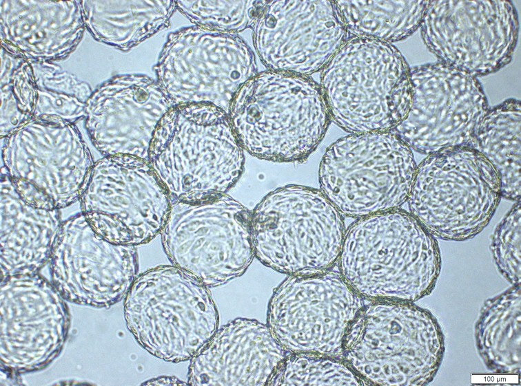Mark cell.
<instances>
[{
    "mask_svg": "<svg viewBox=\"0 0 521 386\" xmlns=\"http://www.w3.org/2000/svg\"><path fill=\"white\" fill-rule=\"evenodd\" d=\"M207 287L174 265L147 270L127 292L128 328L145 349L161 359L178 363L192 358L218 324Z\"/></svg>",
    "mask_w": 521,
    "mask_h": 386,
    "instance_id": "7a4b0ae2",
    "label": "cell"
},
{
    "mask_svg": "<svg viewBox=\"0 0 521 386\" xmlns=\"http://www.w3.org/2000/svg\"><path fill=\"white\" fill-rule=\"evenodd\" d=\"M520 213V200L500 222L494 235L497 259L509 268L519 266Z\"/></svg>",
    "mask_w": 521,
    "mask_h": 386,
    "instance_id": "44dd1931",
    "label": "cell"
},
{
    "mask_svg": "<svg viewBox=\"0 0 521 386\" xmlns=\"http://www.w3.org/2000/svg\"><path fill=\"white\" fill-rule=\"evenodd\" d=\"M50 261L55 280L112 279L130 289L137 270L134 246L110 243L92 229L81 212L63 221Z\"/></svg>",
    "mask_w": 521,
    "mask_h": 386,
    "instance_id": "2e32d148",
    "label": "cell"
},
{
    "mask_svg": "<svg viewBox=\"0 0 521 386\" xmlns=\"http://www.w3.org/2000/svg\"><path fill=\"white\" fill-rule=\"evenodd\" d=\"M428 0L354 2V25L363 37L405 39L420 28Z\"/></svg>",
    "mask_w": 521,
    "mask_h": 386,
    "instance_id": "d6986e66",
    "label": "cell"
},
{
    "mask_svg": "<svg viewBox=\"0 0 521 386\" xmlns=\"http://www.w3.org/2000/svg\"><path fill=\"white\" fill-rule=\"evenodd\" d=\"M342 276L358 293L398 292L409 274H429L438 254L428 230L399 208L360 217L345 233L339 256Z\"/></svg>",
    "mask_w": 521,
    "mask_h": 386,
    "instance_id": "ba28073f",
    "label": "cell"
},
{
    "mask_svg": "<svg viewBox=\"0 0 521 386\" xmlns=\"http://www.w3.org/2000/svg\"><path fill=\"white\" fill-rule=\"evenodd\" d=\"M361 309L358 293L342 275L327 270L296 274L274 292L268 327L287 350L340 358Z\"/></svg>",
    "mask_w": 521,
    "mask_h": 386,
    "instance_id": "30bf717a",
    "label": "cell"
},
{
    "mask_svg": "<svg viewBox=\"0 0 521 386\" xmlns=\"http://www.w3.org/2000/svg\"><path fill=\"white\" fill-rule=\"evenodd\" d=\"M269 328L236 319L216 331L192 358V385H270L287 356Z\"/></svg>",
    "mask_w": 521,
    "mask_h": 386,
    "instance_id": "9a60e30c",
    "label": "cell"
},
{
    "mask_svg": "<svg viewBox=\"0 0 521 386\" xmlns=\"http://www.w3.org/2000/svg\"><path fill=\"white\" fill-rule=\"evenodd\" d=\"M171 263L206 286L246 270L254 256L252 213L226 193H196L172 202L161 233Z\"/></svg>",
    "mask_w": 521,
    "mask_h": 386,
    "instance_id": "6da1fadb",
    "label": "cell"
},
{
    "mask_svg": "<svg viewBox=\"0 0 521 386\" xmlns=\"http://www.w3.org/2000/svg\"><path fill=\"white\" fill-rule=\"evenodd\" d=\"M1 171V267L8 277L32 275L50 257L60 211L29 204Z\"/></svg>",
    "mask_w": 521,
    "mask_h": 386,
    "instance_id": "e0dca14e",
    "label": "cell"
},
{
    "mask_svg": "<svg viewBox=\"0 0 521 386\" xmlns=\"http://www.w3.org/2000/svg\"><path fill=\"white\" fill-rule=\"evenodd\" d=\"M411 78L409 111L392 132L426 155L472 147L477 127L489 108L477 78L438 62L411 67Z\"/></svg>",
    "mask_w": 521,
    "mask_h": 386,
    "instance_id": "7c38bea8",
    "label": "cell"
},
{
    "mask_svg": "<svg viewBox=\"0 0 521 386\" xmlns=\"http://www.w3.org/2000/svg\"><path fill=\"white\" fill-rule=\"evenodd\" d=\"M420 28L439 62L477 78L510 63L519 21L511 1L428 0Z\"/></svg>",
    "mask_w": 521,
    "mask_h": 386,
    "instance_id": "8fae6325",
    "label": "cell"
},
{
    "mask_svg": "<svg viewBox=\"0 0 521 386\" xmlns=\"http://www.w3.org/2000/svg\"><path fill=\"white\" fill-rule=\"evenodd\" d=\"M3 171L29 204L60 210L79 200L94 164L73 126L37 120L20 127L3 149Z\"/></svg>",
    "mask_w": 521,
    "mask_h": 386,
    "instance_id": "9c48e42d",
    "label": "cell"
},
{
    "mask_svg": "<svg viewBox=\"0 0 521 386\" xmlns=\"http://www.w3.org/2000/svg\"><path fill=\"white\" fill-rule=\"evenodd\" d=\"M502 197L493 164L474 147L462 146L427 155L416 167L407 201L427 230L464 239L488 224Z\"/></svg>",
    "mask_w": 521,
    "mask_h": 386,
    "instance_id": "277c9868",
    "label": "cell"
},
{
    "mask_svg": "<svg viewBox=\"0 0 521 386\" xmlns=\"http://www.w3.org/2000/svg\"><path fill=\"white\" fill-rule=\"evenodd\" d=\"M353 57L354 71L336 67L354 81V105L338 123L356 134L392 131L411 105V67L391 43L373 38L356 41Z\"/></svg>",
    "mask_w": 521,
    "mask_h": 386,
    "instance_id": "4fadbf2b",
    "label": "cell"
},
{
    "mask_svg": "<svg viewBox=\"0 0 521 386\" xmlns=\"http://www.w3.org/2000/svg\"><path fill=\"white\" fill-rule=\"evenodd\" d=\"M79 201L96 234L130 246L147 243L161 233L172 206L147 159L127 154L106 156L94 162Z\"/></svg>",
    "mask_w": 521,
    "mask_h": 386,
    "instance_id": "52a82bcc",
    "label": "cell"
},
{
    "mask_svg": "<svg viewBox=\"0 0 521 386\" xmlns=\"http://www.w3.org/2000/svg\"><path fill=\"white\" fill-rule=\"evenodd\" d=\"M416 167L411 149L395 133H358L327 149L319 181L341 213L362 217L399 208L408 199Z\"/></svg>",
    "mask_w": 521,
    "mask_h": 386,
    "instance_id": "8992f818",
    "label": "cell"
},
{
    "mask_svg": "<svg viewBox=\"0 0 521 386\" xmlns=\"http://www.w3.org/2000/svg\"><path fill=\"white\" fill-rule=\"evenodd\" d=\"M309 83H296L285 105H245L232 114L230 123L243 148L274 161H294L308 156L322 139L329 122L324 105Z\"/></svg>",
    "mask_w": 521,
    "mask_h": 386,
    "instance_id": "5bb4252c",
    "label": "cell"
},
{
    "mask_svg": "<svg viewBox=\"0 0 521 386\" xmlns=\"http://www.w3.org/2000/svg\"><path fill=\"white\" fill-rule=\"evenodd\" d=\"M172 111L159 122L147 160L172 202L191 193H226L244 164L230 123L218 111Z\"/></svg>",
    "mask_w": 521,
    "mask_h": 386,
    "instance_id": "5b68a950",
    "label": "cell"
},
{
    "mask_svg": "<svg viewBox=\"0 0 521 386\" xmlns=\"http://www.w3.org/2000/svg\"><path fill=\"white\" fill-rule=\"evenodd\" d=\"M354 369L337 357L293 352L288 354L270 385H358Z\"/></svg>",
    "mask_w": 521,
    "mask_h": 386,
    "instance_id": "ffe728a7",
    "label": "cell"
},
{
    "mask_svg": "<svg viewBox=\"0 0 521 386\" xmlns=\"http://www.w3.org/2000/svg\"><path fill=\"white\" fill-rule=\"evenodd\" d=\"M345 234L341 213L313 188L280 187L252 213L254 255L281 272L327 270L339 257Z\"/></svg>",
    "mask_w": 521,
    "mask_h": 386,
    "instance_id": "3957f363",
    "label": "cell"
},
{
    "mask_svg": "<svg viewBox=\"0 0 521 386\" xmlns=\"http://www.w3.org/2000/svg\"><path fill=\"white\" fill-rule=\"evenodd\" d=\"M521 102L510 98L489 108L480 122L472 147L495 167L502 196L520 200Z\"/></svg>",
    "mask_w": 521,
    "mask_h": 386,
    "instance_id": "ac0fdd59",
    "label": "cell"
}]
</instances>
